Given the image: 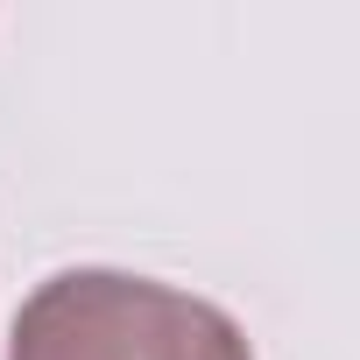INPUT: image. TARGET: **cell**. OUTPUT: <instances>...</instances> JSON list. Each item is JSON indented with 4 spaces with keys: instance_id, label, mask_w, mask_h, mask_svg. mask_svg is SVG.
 Returning a JSON list of instances; mask_svg holds the SVG:
<instances>
[{
    "instance_id": "cell-1",
    "label": "cell",
    "mask_w": 360,
    "mask_h": 360,
    "mask_svg": "<svg viewBox=\"0 0 360 360\" xmlns=\"http://www.w3.org/2000/svg\"><path fill=\"white\" fill-rule=\"evenodd\" d=\"M8 360H255V346L212 297L176 283L127 269H57L22 297Z\"/></svg>"
}]
</instances>
